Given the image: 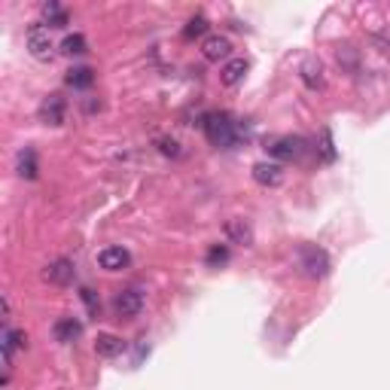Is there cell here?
Here are the masks:
<instances>
[{
	"label": "cell",
	"mask_w": 390,
	"mask_h": 390,
	"mask_svg": "<svg viewBox=\"0 0 390 390\" xmlns=\"http://www.w3.org/2000/svg\"><path fill=\"white\" fill-rule=\"evenodd\" d=\"M223 262H229V247H226V244H214L208 250V266H223Z\"/></svg>",
	"instance_id": "obj_23"
},
{
	"label": "cell",
	"mask_w": 390,
	"mask_h": 390,
	"mask_svg": "<svg viewBox=\"0 0 390 390\" xmlns=\"http://www.w3.org/2000/svg\"><path fill=\"white\" fill-rule=\"evenodd\" d=\"M28 345V336L22 329H10V326H6L3 329V354H10L12 357V351H16V347H25Z\"/></svg>",
	"instance_id": "obj_19"
},
{
	"label": "cell",
	"mask_w": 390,
	"mask_h": 390,
	"mask_svg": "<svg viewBox=\"0 0 390 390\" xmlns=\"http://www.w3.org/2000/svg\"><path fill=\"white\" fill-rule=\"evenodd\" d=\"M129 262H131V253L125 247H104L98 253V266L104 272H122V268H129Z\"/></svg>",
	"instance_id": "obj_7"
},
{
	"label": "cell",
	"mask_w": 390,
	"mask_h": 390,
	"mask_svg": "<svg viewBox=\"0 0 390 390\" xmlns=\"http://www.w3.org/2000/svg\"><path fill=\"white\" fill-rule=\"evenodd\" d=\"M76 278V266L70 259H55L52 266H46V281L49 283H58V287H67Z\"/></svg>",
	"instance_id": "obj_9"
},
{
	"label": "cell",
	"mask_w": 390,
	"mask_h": 390,
	"mask_svg": "<svg viewBox=\"0 0 390 390\" xmlns=\"http://www.w3.org/2000/svg\"><path fill=\"white\" fill-rule=\"evenodd\" d=\"M202 55L208 61H223L232 55V40L223 37V34H210V37H204L202 43Z\"/></svg>",
	"instance_id": "obj_8"
},
{
	"label": "cell",
	"mask_w": 390,
	"mask_h": 390,
	"mask_svg": "<svg viewBox=\"0 0 390 390\" xmlns=\"http://www.w3.org/2000/svg\"><path fill=\"white\" fill-rule=\"evenodd\" d=\"M159 150L165 153V155H177V153H180V144H177L174 138H171V140H168V138H162V140H159Z\"/></svg>",
	"instance_id": "obj_24"
},
{
	"label": "cell",
	"mask_w": 390,
	"mask_h": 390,
	"mask_svg": "<svg viewBox=\"0 0 390 390\" xmlns=\"http://www.w3.org/2000/svg\"><path fill=\"white\" fill-rule=\"evenodd\" d=\"M43 22L49 25V28H65L67 25V12L61 10L58 3H55V0H49V3H43Z\"/></svg>",
	"instance_id": "obj_18"
},
{
	"label": "cell",
	"mask_w": 390,
	"mask_h": 390,
	"mask_svg": "<svg viewBox=\"0 0 390 390\" xmlns=\"http://www.w3.org/2000/svg\"><path fill=\"white\" fill-rule=\"evenodd\" d=\"M226 232H229V238L238 241V244H250L253 241V229L244 219H229V223H226Z\"/></svg>",
	"instance_id": "obj_17"
},
{
	"label": "cell",
	"mask_w": 390,
	"mask_h": 390,
	"mask_svg": "<svg viewBox=\"0 0 390 390\" xmlns=\"http://www.w3.org/2000/svg\"><path fill=\"white\" fill-rule=\"evenodd\" d=\"M253 180L259 183V186H278L283 180V171L278 162H257L253 165Z\"/></svg>",
	"instance_id": "obj_10"
},
{
	"label": "cell",
	"mask_w": 390,
	"mask_h": 390,
	"mask_svg": "<svg viewBox=\"0 0 390 390\" xmlns=\"http://www.w3.org/2000/svg\"><path fill=\"white\" fill-rule=\"evenodd\" d=\"M80 299L86 302V308H89V314H91V317L101 314V299H98V293H95L91 287H83V290H80Z\"/></svg>",
	"instance_id": "obj_22"
},
{
	"label": "cell",
	"mask_w": 390,
	"mask_h": 390,
	"mask_svg": "<svg viewBox=\"0 0 390 390\" xmlns=\"http://www.w3.org/2000/svg\"><path fill=\"white\" fill-rule=\"evenodd\" d=\"M37 116H40V122H46V125H61V122H65V116H67V104H65V98H61V95H49V98H43V101H40Z\"/></svg>",
	"instance_id": "obj_5"
},
{
	"label": "cell",
	"mask_w": 390,
	"mask_h": 390,
	"mask_svg": "<svg viewBox=\"0 0 390 390\" xmlns=\"http://www.w3.org/2000/svg\"><path fill=\"white\" fill-rule=\"evenodd\" d=\"M247 70H250L247 58H229L223 65V70H219V80H223V86H238V83L247 76Z\"/></svg>",
	"instance_id": "obj_13"
},
{
	"label": "cell",
	"mask_w": 390,
	"mask_h": 390,
	"mask_svg": "<svg viewBox=\"0 0 390 390\" xmlns=\"http://www.w3.org/2000/svg\"><path fill=\"white\" fill-rule=\"evenodd\" d=\"M204 31H208V19H204V16H193L186 22V28H183V37L193 40V37H202Z\"/></svg>",
	"instance_id": "obj_21"
},
{
	"label": "cell",
	"mask_w": 390,
	"mask_h": 390,
	"mask_svg": "<svg viewBox=\"0 0 390 390\" xmlns=\"http://www.w3.org/2000/svg\"><path fill=\"white\" fill-rule=\"evenodd\" d=\"M323 159H326V162L336 159V150H332V138H329V131H323Z\"/></svg>",
	"instance_id": "obj_25"
},
{
	"label": "cell",
	"mask_w": 390,
	"mask_h": 390,
	"mask_svg": "<svg viewBox=\"0 0 390 390\" xmlns=\"http://www.w3.org/2000/svg\"><path fill=\"white\" fill-rule=\"evenodd\" d=\"M122 351H125V342L119 336H113V332H101V336L95 338V354L98 357L113 360V357H119Z\"/></svg>",
	"instance_id": "obj_11"
},
{
	"label": "cell",
	"mask_w": 390,
	"mask_h": 390,
	"mask_svg": "<svg viewBox=\"0 0 390 390\" xmlns=\"http://www.w3.org/2000/svg\"><path fill=\"white\" fill-rule=\"evenodd\" d=\"M65 83L70 89H89L91 83H95V70L86 67V65H83V67H70L67 76H65Z\"/></svg>",
	"instance_id": "obj_15"
},
{
	"label": "cell",
	"mask_w": 390,
	"mask_h": 390,
	"mask_svg": "<svg viewBox=\"0 0 390 390\" xmlns=\"http://www.w3.org/2000/svg\"><path fill=\"white\" fill-rule=\"evenodd\" d=\"M16 171H19V177H25V180H34L37 177V153L31 150V147H25L22 153H19V162H16Z\"/></svg>",
	"instance_id": "obj_14"
},
{
	"label": "cell",
	"mask_w": 390,
	"mask_h": 390,
	"mask_svg": "<svg viewBox=\"0 0 390 390\" xmlns=\"http://www.w3.org/2000/svg\"><path fill=\"white\" fill-rule=\"evenodd\" d=\"M113 311H116L119 321H131L144 311V290L140 287H125L113 296Z\"/></svg>",
	"instance_id": "obj_2"
},
{
	"label": "cell",
	"mask_w": 390,
	"mask_h": 390,
	"mask_svg": "<svg viewBox=\"0 0 390 390\" xmlns=\"http://www.w3.org/2000/svg\"><path fill=\"white\" fill-rule=\"evenodd\" d=\"M302 150H305V140L302 138H278V140H272V144H268V153H272L274 159H281V162L299 159Z\"/></svg>",
	"instance_id": "obj_6"
},
{
	"label": "cell",
	"mask_w": 390,
	"mask_h": 390,
	"mask_svg": "<svg viewBox=\"0 0 390 390\" xmlns=\"http://www.w3.org/2000/svg\"><path fill=\"white\" fill-rule=\"evenodd\" d=\"M202 129L214 147H232L238 140V125L229 113H208L202 119Z\"/></svg>",
	"instance_id": "obj_1"
},
{
	"label": "cell",
	"mask_w": 390,
	"mask_h": 390,
	"mask_svg": "<svg viewBox=\"0 0 390 390\" xmlns=\"http://www.w3.org/2000/svg\"><path fill=\"white\" fill-rule=\"evenodd\" d=\"M61 52H67V55H83V52H86V37H83V34H67L65 43H61Z\"/></svg>",
	"instance_id": "obj_20"
},
{
	"label": "cell",
	"mask_w": 390,
	"mask_h": 390,
	"mask_svg": "<svg viewBox=\"0 0 390 390\" xmlns=\"http://www.w3.org/2000/svg\"><path fill=\"white\" fill-rule=\"evenodd\" d=\"M52 336L58 338V342L70 345L83 336V323L76 321V317H61V321H55V326H52Z\"/></svg>",
	"instance_id": "obj_12"
},
{
	"label": "cell",
	"mask_w": 390,
	"mask_h": 390,
	"mask_svg": "<svg viewBox=\"0 0 390 390\" xmlns=\"http://www.w3.org/2000/svg\"><path fill=\"white\" fill-rule=\"evenodd\" d=\"M302 268H305V274H311V278L329 274V257H326L323 247H317V244L302 247Z\"/></svg>",
	"instance_id": "obj_4"
},
{
	"label": "cell",
	"mask_w": 390,
	"mask_h": 390,
	"mask_svg": "<svg viewBox=\"0 0 390 390\" xmlns=\"http://www.w3.org/2000/svg\"><path fill=\"white\" fill-rule=\"evenodd\" d=\"M302 83L308 89H323V67H321V61H305V65H302Z\"/></svg>",
	"instance_id": "obj_16"
},
{
	"label": "cell",
	"mask_w": 390,
	"mask_h": 390,
	"mask_svg": "<svg viewBox=\"0 0 390 390\" xmlns=\"http://www.w3.org/2000/svg\"><path fill=\"white\" fill-rule=\"evenodd\" d=\"M28 52H31L37 61L52 58L55 55V40H52V34H49V28L34 25L31 31H28Z\"/></svg>",
	"instance_id": "obj_3"
}]
</instances>
